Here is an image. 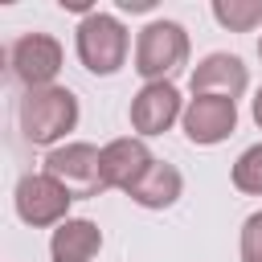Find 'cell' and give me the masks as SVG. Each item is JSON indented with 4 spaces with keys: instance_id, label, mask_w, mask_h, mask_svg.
<instances>
[{
    "instance_id": "obj_1",
    "label": "cell",
    "mask_w": 262,
    "mask_h": 262,
    "mask_svg": "<svg viewBox=\"0 0 262 262\" xmlns=\"http://www.w3.org/2000/svg\"><path fill=\"white\" fill-rule=\"evenodd\" d=\"M78 123V94L70 86H37L20 98V131L29 143H57Z\"/></svg>"
},
{
    "instance_id": "obj_2",
    "label": "cell",
    "mask_w": 262,
    "mask_h": 262,
    "mask_svg": "<svg viewBox=\"0 0 262 262\" xmlns=\"http://www.w3.org/2000/svg\"><path fill=\"white\" fill-rule=\"evenodd\" d=\"M188 61V33L176 20H151L135 37V74L147 82H168Z\"/></svg>"
},
{
    "instance_id": "obj_3",
    "label": "cell",
    "mask_w": 262,
    "mask_h": 262,
    "mask_svg": "<svg viewBox=\"0 0 262 262\" xmlns=\"http://www.w3.org/2000/svg\"><path fill=\"white\" fill-rule=\"evenodd\" d=\"M127 45H131V37H127L119 16H111V12L82 16V25H78V57H82V66L90 74H98V78L119 74L123 61H127Z\"/></svg>"
},
{
    "instance_id": "obj_4",
    "label": "cell",
    "mask_w": 262,
    "mask_h": 262,
    "mask_svg": "<svg viewBox=\"0 0 262 262\" xmlns=\"http://www.w3.org/2000/svg\"><path fill=\"white\" fill-rule=\"evenodd\" d=\"M45 172L78 201V196H98L106 188L102 180V151L90 147V143H61V147H49L45 156Z\"/></svg>"
},
{
    "instance_id": "obj_5",
    "label": "cell",
    "mask_w": 262,
    "mask_h": 262,
    "mask_svg": "<svg viewBox=\"0 0 262 262\" xmlns=\"http://www.w3.org/2000/svg\"><path fill=\"white\" fill-rule=\"evenodd\" d=\"M16 217L25 221V225H37V229H45V225H61V221H70L66 213H70V192L49 176V172H29V176H20L16 180Z\"/></svg>"
},
{
    "instance_id": "obj_6",
    "label": "cell",
    "mask_w": 262,
    "mask_h": 262,
    "mask_svg": "<svg viewBox=\"0 0 262 262\" xmlns=\"http://www.w3.org/2000/svg\"><path fill=\"white\" fill-rule=\"evenodd\" d=\"M8 61H12V74L25 82V90L53 86V78L61 70V41L49 33H25L12 41Z\"/></svg>"
},
{
    "instance_id": "obj_7",
    "label": "cell",
    "mask_w": 262,
    "mask_h": 262,
    "mask_svg": "<svg viewBox=\"0 0 262 262\" xmlns=\"http://www.w3.org/2000/svg\"><path fill=\"white\" fill-rule=\"evenodd\" d=\"M180 123H184L188 143H196V147H213V143H221V139L233 135V127H237V106H233V98L192 94L188 106H184V119H180Z\"/></svg>"
},
{
    "instance_id": "obj_8",
    "label": "cell",
    "mask_w": 262,
    "mask_h": 262,
    "mask_svg": "<svg viewBox=\"0 0 262 262\" xmlns=\"http://www.w3.org/2000/svg\"><path fill=\"white\" fill-rule=\"evenodd\" d=\"M176 119H184V106H180V90L172 82H147L131 98V127L139 135H164Z\"/></svg>"
},
{
    "instance_id": "obj_9",
    "label": "cell",
    "mask_w": 262,
    "mask_h": 262,
    "mask_svg": "<svg viewBox=\"0 0 262 262\" xmlns=\"http://www.w3.org/2000/svg\"><path fill=\"white\" fill-rule=\"evenodd\" d=\"M151 164H156V156L147 151V143L139 135H123V139H111L102 147V180H106V188L131 192L147 176Z\"/></svg>"
},
{
    "instance_id": "obj_10",
    "label": "cell",
    "mask_w": 262,
    "mask_h": 262,
    "mask_svg": "<svg viewBox=\"0 0 262 262\" xmlns=\"http://www.w3.org/2000/svg\"><path fill=\"white\" fill-rule=\"evenodd\" d=\"M188 86H192V94L237 98V94H246L250 74H246V66H242V57H237V53H209V57H201V61H196V70H192Z\"/></svg>"
},
{
    "instance_id": "obj_11",
    "label": "cell",
    "mask_w": 262,
    "mask_h": 262,
    "mask_svg": "<svg viewBox=\"0 0 262 262\" xmlns=\"http://www.w3.org/2000/svg\"><path fill=\"white\" fill-rule=\"evenodd\" d=\"M98 250H102V233H98V225L86 221V217L61 221V225L53 229V237H49L53 262H94Z\"/></svg>"
},
{
    "instance_id": "obj_12",
    "label": "cell",
    "mask_w": 262,
    "mask_h": 262,
    "mask_svg": "<svg viewBox=\"0 0 262 262\" xmlns=\"http://www.w3.org/2000/svg\"><path fill=\"white\" fill-rule=\"evenodd\" d=\"M184 192V176L172 168V164H151L147 168V176L127 192L135 205H143V209H168V205H176V196Z\"/></svg>"
},
{
    "instance_id": "obj_13",
    "label": "cell",
    "mask_w": 262,
    "mask_h": 262,
    "mask_svg": "<svg viewBox=\"0 0 262 262\" xmlns=\"http://www.w3.org/2000/svg\"><path fill=\"white\" fill-rule=\"evenodd\" d=\"M213 20L229 33H254L262 25V0H213Z\"/></svg>"
},
{
    "instance_id": "obj_14",
    "label": "cell",
    "mask_w": 262,
    "mask_h": 262,
    "mask_svg": "<svg viewBox=\"0 0 262 262\" xmlns=\"http://www.w3.org/2000/svg\"><path fill=\"white\" fill-rule=\"evenodd\" d=\"M233 188L237 192H250V196H262V143L246 147L233 164Z\"/></svg>"
},
{
    "instance_id": "obj_15",
    "label": "cell",
    "mask_w": 262,
    "mask_h": 262,
    "mask_svg": "<svg viewBox=\"0 0 262 262\" xmlns=\"http://www.w3.org/2000/svg\"><path fill=\"white\" fill-rule=\"evenodd\" d=\"M242 262H262V213H250L242 225Z\"/></svg>"
},
{
    "instance_id": "obj_16",
    "label": "cell",
    "mask_w": 262,
    "mask_h": 262,
    "mask_svg": "<svg viewBox=\"0 0 262 262\" xmlns=\"http://www.w3.org/2000/svg\"><path fill=\"white\" fill-rule=\"evenodd\" d=\"M151 4H156V0H119V8H123V12H147Z\"/></svg>"
},
{
    "instance_id": "obj_17",
    "label": "cell",
    "mask_w": 262,
    "mask_h": 262,
    "mask_svg": "<svg viewBox=\"0 0 262 262\" xmlns=\"http://www.w3.org/2000/svg\"><path fill=\"white\" fill-rule=\"evenodd\" d=\"M61 8H70V12H86V16H90V4H86V0H61Z\"/></svg>"
},
{
    "instance_id": "obj_18",
    "label": "cell",
    "mask_w": 262,
    "mask_h": 262,
    "mask_svg": "<svg viewBox=\"0 0 262 262\" xmlns=\"http://www.w3.org/2000/svg\"><path fill=\"white\" fill-rule=\"evenodd\" d=\"M250 111H254V123H258V127H262V90H258V94H254V106H250Z\"/></svg>"
},
{
    "instance_id": "obj_19",
    "label": "cell",
    "mask_w": 262,
    "mask_h": 262,
    "mask_svg": "<svg viewBox=\"0 0 262 262\" xmlns=\"http://www.w3.org/2000/svg\"><path fill=\"white\" fill-rule=\"evenodd\" d=\"M258 57H262V37H258Z\"/></svg>"
}]
</instances>
